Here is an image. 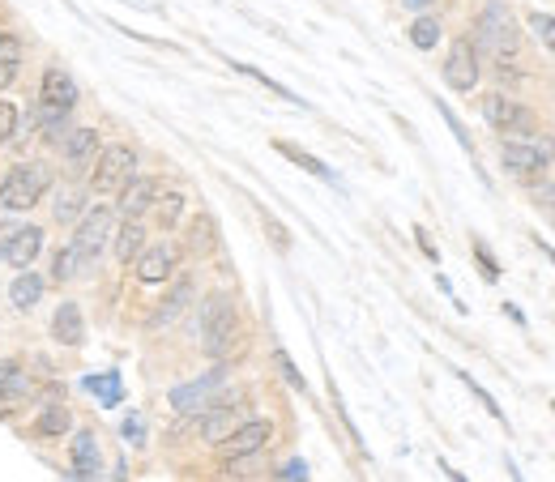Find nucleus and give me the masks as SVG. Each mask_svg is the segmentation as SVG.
<instances>
[{
  "label": "nucleus",
  "mask_w": 555,
  "mask_h": 482,
  "mask_svg": "<svg viewBox=\"0 0 555 482\" xmlns=\"http://www.w3.org/2000/svg\"><path fill=\"white\" fill-rule=\"evenodd\" d=\"M235 333H240V316H235V303H231V295L214 291L210 299H205V308H201V350H205L210 359H227Z\"/></svg>",
  "instance_id": "nucleus-1"
},
{
  "label": "nucleus",
  "mask_w": 555,
  "mask_h": 482,
  "mask_svg": "<svg viewBox=\"0 0 555 482\" xmlns=\"http://www.w3.org/2000/svg\"><path fill=\"white\" fill-rule=\"evenodd\" d=\"M52 188V167L47 163H18L0 180V205L5 210H35Z\"/></svg>",
  "instance_id": "nucleus-2"
},
{
  "label": "nucleus",
  "mask_w": 555,
  "mask_h": 482,
  "mask_svg": "<svg viewBox=\"0 0 555 482\" xmlns=\"http://www.w3.org/2000/svg\"><path fill=\"white\" fill-rule=\"evenodd\" d=\"M479 30H474V47H483L487 56H496V60H509L517 56V43H521V30L513 22V13L504 9V5H487L479 13V22H474Z\"/></svg>",
  "instance_id": "nucleus-3"
},
{
  "label": "nucleus",
  "mask_w": 555,
  "mask_h": 482,
  "mask_svg": "<svg viewBox=\"0 0 555 482\" xmlns=\"http://www.w3.org/2000/svg\"><path fill=\"white\" fill-rule=\"evenodd\" d=\"M111 231H116V210H107V205L82 210V218L73 222V239H69L73 252H77V261H82V269H90L103 256Z\"/></svg>",
  "instance_id": "nucleus-4"
},
{
  "label": "nucleus",
  "mask_w": 555,
  "mask_h": 482,
  "mask_svg": "<svg viewBox=\"0 0 555 482\" xmlns=\"http://www.w3.org/2000/svg\"><path fill=\"white\" fill-rule=\"evenodd\" d=\"M555 163V141L551 137H538V133H517V137H504V167L521 180H534Z\"/></svg>",
  "instance_id": "nucleus-5"
},
{
  "label": "nucleus",
  "mask_w": 555,
  "mask_h": 482,
  "mask_svg": "<svg viewBox=\"0 0 555 482\" xmlns=\"http://www.w3.org/2000/svg\"><path fill=\"white\" fill-rule=\"evenodd\" d=\"M133 175H137V154L129 146H107L90 163V192L94 197H116Z\"/></svg>",
  "instance_id": "nucleus-6"
},
{
  "label": "nucleus",
  "mask_w": 555,
  "mask_h": 482,
  "mask_svg": "<svg viewBox=\"0 0 555 482\" xmlns=\"http://www.w3.org/2000/svg\"><path fill=\"white\" fill-rule=\"evenodd\" d=\"M222 384H227V367L218 363L201 380H188V384H180V389H171L167 401H171V410H176V414H201L222 397Z\"/></svg>",
  "instance_id": "nucleus-7"
},
{
  "label": "nucleus",
  "mask_w": 555,
  "mask_h": 482,
  "mask_svg": "<svg viewBox=\"0 0 555 482\" xmlns=\"http://www.w3.org/2000/svg\"><path fill=\"white\" fill-rule=\"evenodd\" d=\"M483 120L504 137L534 133V111L521 107L517 99H509V94H487V99H483Z\"/></svg>",
  "instance_id": "nucleus-8"
},
{
  "label": "nucleus",
  "mask_w": 555,
  "mask_h": 482,
  "mask_svg": "<svg viewBox=\"0 0 555 482\" xmlns=\"http://www.w3.org/2000/svg\"><path fill=\"white\" fill-rule=\"evenodd\" d=\"M269 440H274V423H269V419H252V423L235 427L227 440H218V457L222 461H231V457H257Z\"/></svg>",
  "instance_id": "nucleus-9"
},
{
  "label": "nucleus",
  "mask_w": 555,
  "mask_h": 482,
  "mask_svg": "<svg viewBox=\"0 0 555 482\" xmlns=\"http://www.w3.org/2000/svg\"><path fill=\"white\" fill-rule=\"evenodd\" d=\"M444 82H449L453 90L470 94L474 86H479V47H474L470 39H457L449 47V60H444Z\"/></svg>",
  "instance_id": "nucleus-10"
},
{
  "label": "nucleus",
  "mask_w": 555,
  "mask_h": 482,
  "mask_svg": "<svg viewBox=\"0 0 555 482\" xmlns=\"http://www.w3.org/2000/svg\"><path fill=\"white\" fill-rule=\"evenodd\" d=\"M240 423H244V419H240V397H235V401H222V397H218L210 410H201V414H197V431H201V440H205V444L227 440Z\"/></svg>",
  "instance_id": "nucleus-11"
},
{
  "label": "nucleus",
  "mask_w": 555,
  "mask_h": 482,
  "mask_svg": "<svg viewBox=\"0 0 555 482\" xmlns=\"http://www.w3.org/2000/svg\"><path fill=\"white\" fill-rule=\"evenodd\" d=\"M176 265H180V248H176V244H154V248H141V252H137V261H133L137 278L146 282V286L167 282L171 273H176Z\"/></svg>",
  "instance_id": "nucleus-12"
},
{
  "label": "nucleus",
  "mask_w": 555,
  "mask_h": 482,
  "mask_svg": "<svg viewBox=\"0 0 555 482\" xmlns=\"http://www.w3.org/2000/svg\"><path fill=\"white\" fill-rule=\"evenodd\" d=\"M60 158L73 167V171H82V167H90L94 163V154H99V128H90V124H73L69 133H65V141H60Z\"/></svg>",
  "instance_id": "nucleus-13"
},
{
  "label": "nucleus",
  "mask_w": 555,
  "mask_h": 482,
  "mask_svg": "<svg viewBox=\"0 0 555 482\" xmlns=\"http://www.w3.org/2000/svg\"><path fill=\"white\" fill-rule=\"evenodd\" d=\"M116 210H120V218H141L154 205V197H158V184L150 180V175H133L129 184H124L120 192H116Z\"/></svg>",
  "instance_id": "nucleus-14"
},
{
  "label": "nucleus",
  "mask_w": 555,
  "mask_h": 482,
  "mask_svg": "<svg viewBox=\"0 0 555 482\" xmlns=\"http://www.w3.org/2000/svg\"><path fill=\"white\" fill-rule=\"evenodd\" d=\"M52 337L60 346H82L86 342V320H82V308L73 299H65L52 316Z\"/></svg>",
  "instance_id": "nucleus-15"
},
{
  "label": "nucleus",
  "mask_w": 555,
  "mask_h": 482,
  "mask_svg": "<svg viewBox=\"0 0 555 482\" xmlns=\"http://www.w3.org/2000/svg\"><path fill=\"white\" fill-rule=\"evenodd\" d=\"M141 248H146V227H141V218H124L120 231H111V252H116V261L133 265Z\"/></svg>",
  "instance_id": "nucleus-16"
},
{
  "label": "nucleus",
  "mask_w": 555,
  "mask_h": 482,
  "mask_svg": "<svg viewBox=\"0 0 555 482\" xmlns=\"http://www.w3.org/2000/svg\"><path fill=\"white\" fill-rule=\"evenodd\" d=\"M39 252H43V227H30V222H26V227H18V235H13L5 261L18 265V269H26V265H35Z\"/></svg>",
  "instance_id": "nucleus-17"
},
{
  "label": "nucleus",
  "mask_w": 555,
  "mask_h": 482,
  "mask_svg": "<svg viewBox=\"0 0 555 482\" xmlns=\"http://www.w3.org/2000/svg\"><path fill=\"white\" fill-rule=\"evenodd\" d=\"M188 299H193V282L180 278L176 286H171V295L158 303V312L150 316V329H167V325H176V316L188 308Z\"/></svg>",
  "instance_id": "nucleus-18"
},
{
  "label": "nucleus",
  "mask_w": 555,
  "mask_h": 482,
  "mask_svg": "<svg viewBox=\"0 0 555 482\" xmlns=\"http://www.w3.org/2000/svg\"><path fill=\"white\" fill-rule=\"evenodd\" d=\"M73 478H99V444L90 431L73 436Z\"/></svg>",
  "instance_id": "nucleus-19"
},
{
  "label": "nucleus",
  "mask_w": 555,
  "mask_h": 482,
  "mask_svg": "<svg viewBox=\"0 0 555 482\" xmlns=\"http://www.w3.org/2000/svg\"><path fill=\"white\" fill-rule=\"evenodd\" d=\"M9 299H13V308H18V312H30L43 299V278H35V273L22 269L18 278H13V286H9Z\"/></svg>",
  "instance_id": "nucleus-20"
},
{
  "label": "nucleus",
  "mask_w": 555,
  "mask_h": 482,
  "mask_svg": "<svg viewBox=\"0 0 555 482\" xmlns=\"http://www.w3.org/2000/svg\"><path fill=\"white\" fill-rule=\"evenodd\" d=\"M22 73V43L13 35H0V90H9Z\"/></svg>",
  "instance_id": "nucleus-21"
},
{
  "label": "nucleus",
  "mask_w": 555,
  "mask_h": 482,
  "mask_svg": "<svg viewBox=\"0 0 555 482\" xmlns=\"http://www.w3.org/2000/svg\"><path fill=\"white\" fill-rule=\"evenodd\" d=\"M86 393L99 397V406H120V397H124L120 372H107V376H86Z\"/></svg>",
  "instance_id": "nucleus-22"
},
{
  "label": "nucleus",
  "mask_w": 555,
  "mask_h": 482,
  "mask_svg": "<svg viewBox=\"0 0 555 482\" xmlns=\"http://www.w3.org/2000/svg\"><path fill=\"white\" fill-rule=\"evenodd\" d=\"M150 210L158 214V227L163 231H176V222L184 214V192H163V197H154Z\"/></svg>",
  "instance_id": "nucleus-23"
},
{
  "label": "nucleus",
  "mask_w": 555,
  "mask_h": 482,
  "mask_svg": "<svg viewBox=\"0 0 555 482\" xmlns=\"http://www.w3.org/2000/svg\"><path fill=\"white\" fill-rule=\"evenodd\" d=\"M73 431V414L60 406V401H52L43 414H39V436H69Z\"/></svg>",
  "instance_id": "nucleus-24"
},
{
  "label": "nucleus",
  "mask_w": 555,
  "mask_h": 482,
  "mask_svg": "<svg viewBox=\"0 0 555 482\" xmlns=\"http://www.w3.org/2000/svg\"><path fill=\"white\" fill-rule=\"evenodd\" d=\"M214 244H218L214 222L205 218V214H197L193 227H188V252H193V256H205V252H214Z\"/></svg>",
  "instance_id": "nucleus-25"
},
{
  "label": "nucleus",
  "mask_w": 555,
  "mask_h": 482,
  "mask_svg": "<svg viewBox=\"0 0 555 482\" xmlns=\"http://www.w3.org/2000/svg\"><path fill=\"white\" fill-rule=\"evenodd\" d=\"M86 210V192L82 188H60L56 192V222H77Z\"/></svg>",
  "instance_id": "nucleus-26"
},
{
  "label": "nucleus",
  "mask_w": 555,
  "mask_h": 482,
  "mask_svg": "<svg viewBox=\"0 0 555 482\" xmlns=\"http://www.w3.org/2000/svg\"><path fill=\"white\" fill-rule=\"evenodd\" d=\"M26 393V372L13 359H0V397H22Z\"/></svg>",
  "instance_id": "nucleus-27"
},
{
  "label": "nucleus",
  "mask_w": 555,
  "mask_h": 482,
  "mask_svg": "<svg viewBox=\"0 0 555 482\" xmlns=\"http://www.w3.org/2000/svg\"><path fill=\"white\" fill-rule=\"evenodd\" d=\"M410 43H415L419 52H432V47L440 43V22L436 18H415L410 22Z\"/></svg>",
  "instance_id": "nucleus-28"
},
{
  "label": "nucleus",
  "mask_w": 555,
  "mask_h": 482,
  "mask_svg": "<svg viewBox=\"0 0 555 482\" xmlns=\"http://www.w3.org/2000/svg\"><path fill=\"white\" fill-rule=\"evenodd\" d=\"M77 273H82V261H77L73 244H65V248L52 256V282H73Z\"/></svg>",
  "instance_id": "nucleus-29"
},
{
  "label": "nucleus",
  "mask_w": 555,
  "mask_h": 482,
  "mask_svg": "<svg viewBox=\"0 0 555 482\" xmlns=\"http://www.w3.org/2000/svg\"><path fill=\"white\" fill-rule=\"evenodd\" d=\"M274 363H278V372H282V380H287V384H291L295 393H308V380L299 376V367L291 363V355H287V350H274Z\"/></svg>",
  "instance_id": "nucleus-30"
},
{
  "label": "nucleus",
  "mask_w": 555,
  "mask_h": 482,
  "mask_svg": "<svg viewBox=\"0 0 555 482\" xmlns=\"http://www.w3.org/2000/svg\"><path fill=\"white\" fill-rule=\"evenodd\" d=\"M530 30L538 35V43H543L547 52H555V18H547V13H530Z\"/></svg>",
  "instance_id": "nucleus-31"
},
{
  "label": "nucleus",
  "mask_w": 555,
  "mask_h": 482,
  "mask_svg": "<svg viewBox=\"0 0 555 482\" xmlns=\"http://www.w3.org/2000/svg\"><path fill=\"white\" fill-rule=\"evenodd\" d=\"M278 150H282V154H287V158H291V163H299V167H304V171H312V175H321V180H329V171H325L321 163H316V158H312V154H304V150H295V146H287V141H278Z\"/></svg>",
  "instance_id": "nucleus-32"
},
{
  "label": "nucleus",
  "mask_w": 555,
  "mask_h": 482,
  "mask_svg": "<svg viewBox=\"0 0 555 482\" xmlns=\"http://www.w3.org/2000/svg\"><path fill=\"white\" fill-rule=\"evenodd\" d=\"M13 124H18V111H13V103L0 99V146H9V133Z\"/></svg>",
  "instance_id": "nucleus-33"
},
{
  "label": "nucleus",
  "mask_w": 555,
  "mask_h": 482,
  "mask_svg": "<svg viewBox=\"0 0 555 482\" xmlns=\"http://www.w3.org/2000/svg\"><path fill=\"white\" fill-rule=\"evenodd\" d=\"M18 227H22V222H0V261H5V252L13 244V235H18Z\"/></svg>",
  "instance_id": "nucleus-34"
},
{
  "label": "nucleus",
  "mask_w": 555,
  "mask_h": 482,
  "mask_svg": "<svg viewBox=\"0 0 555 482\" xmlns=\"http://www.w3.org/2000/svg\"><path fill=\"white\" fill-rule=\"evenodd\" d=\"M474 252H479V261H483V273H487V278H491V282H496V278H500V265H496V261H491V252H487L483 244H474Z\"/></svg>",
  "instance_id": "nucleus-35"
},
{
  "label": "nucleus",
  "mask_w": 555,
  "mask_h": 482,
  "mask_svg": "<svg viewBox=\"0 0 555 482\" xmlns=\"http://www.w3.org/2000/svg\"><path fill=\"white\" fill-rule=\"evenodd\" d=\"M278 478H308V465H304V461H287V465L278 470Z\"/></svg>",
  "instance_id": "nucleus-36"
},
{
  "label": "nucleus",
  "mask_w": 555,
  "mask_h": 482,
  "mask_svg": "<svg viewBox=\"0 0 555 482\" xmlns=\"http://www.w3.org/2000/svg\"><path fill=\"white\" fill-rule=\"evenodd\" d=\"M265 222H269V235H274V244H278L282 252H287L291 244H287V235H282V227H278V222H274V218H265Z\"/></svg>",
  "instance_id": "nucleus-37"
},
{
  "label": "nucleus",
  "mask_w": 555,
  "mask_h": 482,
  "mask_svg": "<svg viewBox=\"0 0 555 482\" xmlns=\"http://www.w3.org/2000/svg\"><path fill=\"white\" fill-rule=\"evenodd\" d=\"M124 436H129L133 444H141V440H146V436H141V423H137V419H129V423H124Z\"/></svg>",
  "instance_id": "nucleus-38"
},
{
  "label": "nucleus",
  "mask_w": 555,
  "mask_h": 482,
  "mask_svg": "<svg viewBox=\"0 0 555 482\" xmlns=\"http://www.w3.org/2000/svg\"><path fill=\"white\" fill-rule=\"evenodd\" d=\"M538 201H543V205H547V210L555 214V184H547L543 192H538Z\"/></svg>",
  "instance_id": "nucleus-39"
},
{
  "label": "nucleus",
  "mask_w": 555,
  "mask_h": 482,
  "mask_svg": "<svg viewBox=\"0 0 555 482\" xmlns=\"http://www.w3.org/2000/svg\"><path fill=\"white\" fill-rule=\"evenodd\" d=\"M406 5H410V9H423V5H427V0H406Z\"/></svg>",
  "instance_id": "nucleus-40"
}]
</instances>
